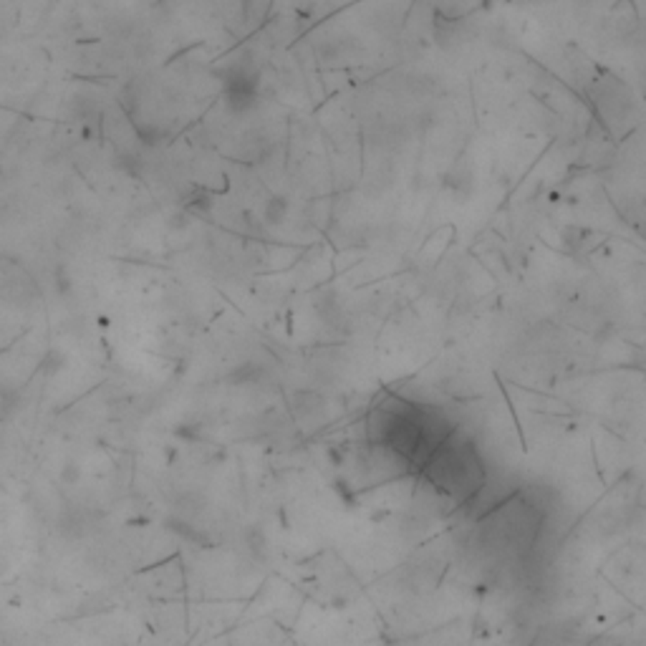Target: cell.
Masks as SVG:
<instances>
[{
	"instance_id": "6da1fadb",
	"label": "cell",
	"mask_w": 646,
	"mask_h": 646,
	"mask_svg": "<svg viewBox=\"0 0 646 646\" xmlns=\"http://www.w3.org/2000/svg\"><path fill=\"white\" fill-rule=\"evenodd\" d=\"M290 409L296 414V419H314L321 417L323 409H326V401L321 399L316 392H298L290 401Z\"/></svg>"
},
{
	"instance_id": "7a4b0ae2",
	"label": "cell",
	"mask_w": 646,
	"mask_h": 646,
	"mask_svg": "<svg viewBox=\"0 0 646 646\" xmlns=\"http://www.w3.org/2000/svg\"><path fill=\"white\" fill-rule=\"evenodd\" d=\"M255 106H258V96H255V93L228 89V109L233 111V114H247V111L255 109Z\"/></svg>"
},
{
	"instance_id": "3957f363",
	"label": "cell",
	"mask_w": 646,
	"mask_h": 646,
	"mask_svg": "<svg viewBox=\"0 0 646 646\" xmlns=\"http://www.w3.org/2000/svg\"><path fill=\"white\" fill-rule=\"evenodd\" d=\"M285 212H288V202H285L283 198H271L268 202H265V207H263L265 225H271V228L280 225V222H283V217H285Z\"/></svg>"
},
{
	"instance_id": "277c9868",
	"label": "cell",
	"mask_w": 646,
	"mask_h": 646,
	"mask_svg": "<svg viewBox=\"0 0 646 646\" xmlns=\"http://www.w3.org/2000/svg\"><path fill=\"white\" fill-rule=\"evenodd\" d=\"M586 238H588V230L576 228V225L563 230V243H566L568 247H579L581 243H586Z\"/></svg>"
}]
</instances>
